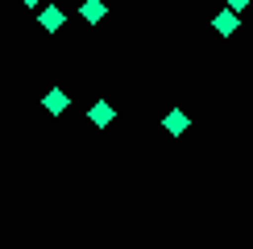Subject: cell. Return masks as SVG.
Segmentation results:
<instances>
[{"label":"cell","instance_id":"1","mask_svg":"<svg viewBox=\"0 0 253 249\" xmlns=\"http://www.w3.org/2000/svg\"><path fill=\"white\" fill-rule=\"evenodd\" d=\"M38 25L46 29V34H62V25H67V13H62V4L46 0V4L38 8Z\"/></svg>","mask_w":253,"mask_h":249},{"label":"cell","instance_id":"2","mask_svg":"<svg viewBox=\"0 0 253 249\" xmlns=\"http://www.w3.org/2000/svg\"><path fill=\"white\" fill-rule=\"evenodd\" d=\"M87 121H91V129H108V124L117 121V108H112V100H104V96H100V100L87 108Z\"/></svg>","mask_w":253,"mask_h":249},{"label":"cell","instance_id":"3","mask_svg":"<svg viewBox=\"0 0 253 249\" xmlns=\"http://www.w3.org/2000/svg\"><path fill=\"white\" fill-rule=\"evenodd\" d=\"M162 129L170 133V137H187V129H191V117H187L183 108H170V112L162 117Z\"/></svg>","mask_w":253,"mask_h":249},{"label":"cell","instance_id":"4","mask_svg":"<svg viewBox=\"0 0 253 249\" xmlns=\"http://www.w3.org/2000/svg\"><path fill=\"white\" fill-rule=\"evenodd\" d=\"M42 108L50 112V117H62V112L71 108V96L62 87H46V96H42Z\"/></svg>","mask_w":253,"mask_h":249},{"label":"cell","instance_id":"5","mask_svg":"<svg viewBox=\"0 0 253 249\" xmlns=\"http://www.w3.org/2000/svg\"><path fill=\"white\" fill-rule=\"evenodd\" d=\"M212 29H216L220 38H233L237 29H241V17H237V13H228V8H220V13L212 17Z\"/></svg>","mask_w":253,"mask_h":249},{"label":"cell","instance_id":"6","mask_svg":"<svg viewBox=\"0 0 253 249\" xmlns=\"http://www.w3.org/2000/svg\"><path fill=\"white\" fill-rule=\"evenodd\" d=\"M79 17L87 21V25H100V21L108 17V4H104V0H83V4H79Z\"/></svg>","mask_w":253,"mask_h":249},{"label":"cell","instance_id":"7","mask_svg":"<svg viewBox=\"0 0 253 249\" xmlns=\"http://www.w3.org/2000/svg\"><path fill=\"white\" fill-rule=\"evenodd\" d=\"M249 4H253V0H224V8H228V13H237V17H241V13H245V8H249Z\"/></svg>","mask_w":253,"mask_h":249},{"label":"cell","instance_id":"8","mask_svg":"<svg viewBox=\"0 0 253 249\" xmlns=\"http://www.w3.org/2000/svg\"><path fill=\"white\" fill-rule=\"evenodd\" d=\"M21 4H25V8H42V4H46V0H21Z\"/></svg>","mask_w":253,"mask_h":249}]
</instances>
